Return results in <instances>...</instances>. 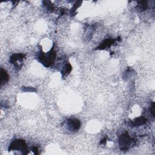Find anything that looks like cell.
<instances>
[{
	"mask_svg": "<svg viewBox=\"0 0 155 155\" xmlns=\"http://www.w3.org/2000/svg\"><path fill=\"white\" fill-rule=\"evenodd\" d=\"M9 75L6 70L1 69V85L5 84L9 81Z\"/></svg>",
	"mask_w": 155,
	"mask_h": 155,
	"instance_id": "8992f818",
	"label": "cell"
},
{
	"mask_svg": "<svg viewBox=\"0 0 155 155\" xmlns=\"http://www.w3.org/2000/svg\"><path fill=\"white\" fill-rule=\"evenodd\" d=\"M113 42H114V41H113V40L112 39H107L105 41H104L102 44H101V45L99 47V48L101 49H104L106 47H109L112 44Z\"/></svg>",
	"mask_w": 155,
	"mask_h": 155,
	"instance_id": "52a82bcc",
	"label": "cell"
},
{
	"mask_svg": "<svg viewBox=\"0 0 155 155\" xmlns=\"http://www.w3.org/2000/svg\"><path fill=\"white\" fill-rule=\"evenodd\" d=\"M146 119L144 118H136L135 121H133V125L134 126H140L146 123Z\"/></svg>",
	"mask_w": 155,
	"mask_h": 155,
	"instance_id": "ba28073f",
	"label": "cell"
},
{
	"mask_svg": "<svg viewBox=\"0 0 155 155\" xmlns=\"http://www.w3.org/2000/svg\"><path fill=\"white\" fill-rule=\"evenodd\" d=\"M81 126V122L76 119H70L67 121V127L70 131H76Z\"/></svg>",
	"mask_w": 155,
	"mask_h": 155,
	"instance_id": "277c9868",
	"label": "cell"
},
{
	"mask_svg": "<svg viewBox=\"0 0 155 155\" xmlns=\"http://www.w3.org/2000/svg\"><path fill=\"white\" fill-rule=\"evenodd\" d=\"M24 57V55L23 54H15L10 57V62L12 64H16L17 63V62H18V61L21 62L23 61Z\"/></svg>",
	"mask_w": 155,
	"mask_h": 155,
	"instance_id": "5b68a950",
	"label": "cell"
},
{
	"mask_svg": "<svg viewBox=\"0 0 155 155\" xmlns=\"http://www.w3.org/2000/svg\"><path fill=\"white\" fill-rule=\"evenodd\" d=\"M120 146L123 149H127L131 143V139L127 135H123L119 139Z\"/></svg>",
	"mask_w": 155,
	"mask_h": 155,
	"instance_id": "3957f363",
	"label": "cell"
},
{
	"mask_svg": "<svg viewBox=\"0 0 155 155\" xmlns=\"http://www.w3.org/2000/svg\"><path fill=\"white\" fill-rule=\"evenodd\" d=\"M10 150L15 151H23L25 153V151L27 150V146L24 141L21 139H17L14 141L9 148Z\"/></svg>",
	"mask_w": 155,
	"mask_h": 155,
	"instance_id": "7a4b0ae2",
	"label": "cell"
},
{
	"mask_svg": "<svg viewBox=\"0 0 155 155\" xmlns=\"http://www.w3.org/2000/svg\"><path fill=\"white\" fill-rule=\"evenodd\" d=\"M71 70V67L69 64H67L64 67L63 70H62V74L63 75H67L69 74Z\"/></svg>",
	"mask_w": 155,
	"mask_h": 155,
	"instance_id": "9c48e42d",
	"label": "cell"
},
{
	"mask_svg": "<svg viewBox=\"0 0 155 155\" xmlns=\"http://www.w3.org/2000/svg\"><path fill=\"white\" fill-rule=\"evenodd\" d=\"M56 54L54 49H51L49 52L44 54L42 52L39 55V61L46 67H49L53 63Z\"/></svg>",
	"mask_w": 155,
	"mask_h": 155,
	"instance_id": "6da1fadb",
	"label": "cell"
}]
</instances>
